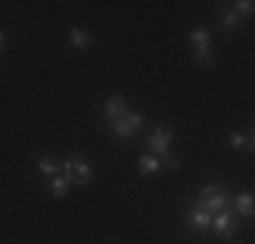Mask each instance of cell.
<instances>
[{"instance_id":"8","label":"cell","mask_w":255,"mask_h":244,"mask_svg":"<svg viewBox=\"0 0 255 244\" xmlns=\"http://www.w3.org/2000/svg\"><path fill=\"white\" fill-rule=\"evenodd\" d=\"M109 130H112L117 138H123V141H128L130 136H136V133H133V127L128 125L125 117H123V120H112V122H109Z\"/></svg>"},{"instance_id":"10","label":"cell","mask_w":255,"mask_h":244,"mask_svg":"<svg viewBox=\"0 0 255 244\" xmlns=\"http://www.w3.org/2000/svg\"><path fill=\"white\" fill-rule=\"evenodd\" d=\"M68 187H71V179L68 176H63V174H57V176H52L49 179V190L54 198H63L65 193H68Z\"/></svg>"},{"instance_id":"3","label":"cell","mask_w":255,"mask_h":244,"mask_svg":"<svg viewBox=\"0 0 255 244\" xmlns=\"http://www.w3.org/2000/svg\"><path fill=\"white\" fill-rule=\"evenodd\" d=\"M236 228H239V223H236V215L231 209L212 215V228H209L212 234H217V236H234Z\"/></svg>"},{"instance_id":"20","label":"cell","mask_w":255,"mask_h":244,"mask_svg":"<svg viewBox=\"0 0 255 244\" xmlns=\"http://www.w3.org/2000/svg\"><path fill=\"white\" fill-rule=\"evenodd\" d=\"M3 49H5V35L0 33V52H3Z\"/></svg>"},{"instance_id":"7","label":"cell","mask_w":255,"mask_h":244,"mask_svg":"<svg viewBox=\"0 0 255 244\" xmlns=\"http://www.w3.org/2000/svg\"><path fill=\"white\" fill-rule=\"evenodd\" d=\"M231 204H234V209L239 212L242 217H253L255 206H253V193H239L236 198H231Z\"/></svg>"},{"instance_id":"11","label":"cell","mask_w":255,"mask_h":244,"mask_svg":"<svg viewBox=\"0 0 255 244\" xmlns=\"http://www.w3.org/2000/svg\"><path fill=\"white\" fill-rule=\"evenodd\" d=\"M71 44H74L76 49H90L93 46V35L84 33L82 27H71Z\"/></svg>"},{"instance_id":"17","label":"cell","mask_w":255,"mask_h":244,"mask_svg":"<svg viewBox=\"0 0 255 244\" xmlns=\"http://www.w3.org/2000/svg\"><path fill=\"white\" fill-rule=\"evenodd\" d=\"M125 120H128V125L133 127V133H138L144 127V117L138 112H130V109H128V114H125Z\"/></svg>"},{"instance_id":"12","label":"cell","mask_w":255,"mask_h":244,"mask_svg":"<svg viewBox=\"0 0 255 244\" xmlns=\"http://www.w3.org/2000/svg\"><path fill=\"white\" fill-rule=\"evenodd\" d=\"M138 171H141L144 176L155 174V171H160V160H157L155 155H141L138 157Z\"/></svg>"},{"instance_id":"4","label":"cell","mask_w":255,"mask_h":244,"mask_svg":"<svg viewBox=\"0 0 255 244\" xmlns=\"http://www.w3.org/2000/svg\"><path fill=\"white\" fill-rule=\"evenodd\" d=\"M71 160H74V185L87 187L90 182H93V168H90V163L84 160L82 155H71Z\"/></svg>"},{"instance_id":"18","label":"cell","mask_w":255,"mask_h":244,"mask_svg":"<svg viewBox=\"0 0 255 244\" xmlns=\"http://www.w3.org/2000/svg\"><path fill=\"white\" fill-rule=\"evenodd\" d=\"M228 144L234 146V149H242V146H247V136H245V133H239V130H234L228 136Z\"/></svg>"},{"instance_id":"5","label":"cell","mask_w":255,"mask_h":244,"mask_svg":"<svg viewBox=\"0 0 255 244\" xmlns=\"http://www.w3.org/2000/svg\"><path fill=\"white\" fill-rule=\"evenodd\" d=\"M103 114H106V122H112V120H123L125 114H128V103H125V98H123V95H112L106 103H103Z\"/></svg>"},{"instance_id":"13","label":"cell","mask_w":255,"mask_h":244,"mask_svg":"<svg viewBox=\"0 0 255 244\" xmlns=\"http://www.w3.org/2000/svg\"><path fill=\"white\" fill-rule=\"evenodd\" d=\"M38 171L52 179V176L60 174V160H54V157H41V160H38Z\"/></svg>"},{"instance_id":"15","label":"cell","mask_w":255,"mask_h":244,"mask_svg":"<svg viewBox=\"0 0 255 244\" xmlns=\"http://www.w3.org/2000/svg\"><path fill=\"white\" fill-rule=\"evenodd\" d=\"M228 8L234 11L236 16H242V14H253L255 3H253V0H236V3H228Z\"/></svg>"},{"instance_id":"16","label":"cell","mask_w":255,"mask_h":244,"mask_svg":"<svg viewBox=\"0 0 255 244\" xmlns=\"http://www.w3.org/2000/svg\"><path fill=\"white\" fill-rule=\"evenodd\" d=\"M220 22H223V27H226V30H236V27H239V16H236L234 11L228 8V5L223 8V14H220Z\"/></svg>"},{"instance_id":"9","label":"cell","mask_w":255,"mask_h":244,"mask_svg":"<svg viewBox=\"0 0 255 244\" xmlns=\"http://www.w3.org/2000/svg\"><path fill=\"white\" fill-rule=\"evenodd\" d=\"M190 44H193V49H212V35H209V30L196 27V30L190 33Z\"/></svg>"},{"instance_id":"19","label":"cell","mask_w":255,"mask_h":244,"mask_svg":"<svg viewBox=\"0 0 255 244\" xmlns=\"http://www.w3.org/2000/svg\"><path fill=\"white\" fill-rule=\"evenodd\" d=\"M60 174H63V176H68V179H71V185H74V160H71V157H65V160L60 163Z\"/></svg>"},{"instance_id":"2","label":"cell","mask_w":255,"mask_h":244,"mask_svg":"<svg viewBox=\"0 0 255 244\" xmlns=\"http://www.w3.org/2000/svg\"><path fill=\"white\" fill-rule=\"evenodd\" d=\"M196 206L209 215H217V212H226L231 209V195L226 187H217V185H206L196 198Z\"/></svg>"},{"instance_id":"1","label":"cell","mask_w":255,"mask_h":244,"mask_svg":"<svg viewBox=\"0 0 255 244\" xmlns=\"http://www.w3.org/2000/svg\"><path fill=\"white\" fill-rule=\"evenodd\" d=\"M171 141H174V130L166 125H157L152 127V133L147 136V146L152 149V155L160 160V166L177 171L179 168V157L171 152Z\"/></svg>"},{"instance_id":"6","label":"cell","mask_w":255,"mask_h":244,"mask_svg":"<svg viewBox=\"0 0 255 244\" xmlns=\"http://www.w3.org/2000/svg\"><path fill=\"white\" fill-rule=\"evenodd\" d=\"M187 223H190V228L196 231V234H206V231L212 228V215L196 206V209L187 212Z\"/></svg>"},{"instance_id":"14","label":"cell","mask_w":255,"mask_h":244,"mask_svg":"<svg viewBox=\"0 0 255 244\" xmlns=\"http://www.w3.org/2000/svg\"><path fill=\"white\" fill-rule=\"evenodd\" d=\"M193 63L209 68V65H215V52L212 49H193Z\"/></svg>"}]
</instances>
